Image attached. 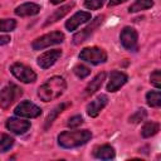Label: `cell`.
Wrapping results in <instances>:
<instances>
[{
	"instance_id": "cell-1",
	"label": "cell",
	"mask_w": 161,
	"mask_h": 161,
	"mask_svg": "<svg viewBox=\"0 0 161 161\" xmlns=\"http://www.w3.org/2000/svg\"><path fill=\"white\" fill-rule=\"evenodd\" d=\"M65 88H67V83L64 78L59 75H54L38 88V97L43 102H50L60 97L64 93Z\"/></svg>"
},
{
	"instance_id": "cell-25",
	"label": "cell",
	"mask_w": 161,
	"mask_h": 161,
	"mask_svg": "<svg viewBox=\"0 0 161 161\" xmlns=\"http://www.w3.org/2000/svg\"><path fill=\"white\" fill-rule=\"evenodd\" d=\"M73 72H74V74H75L78 78L83 79V78H86L87 75H89L91 69H89L88 67L83 65V64H77V65L73 68Z\"/></svg>"
},
{
	"instance_id": "cell-8",
	"label": "cell",
	"mask_w": 161,
	"mask_h": 161,
	"mask_svg": "<svg viewBox=\"0 0 161 161\" xmlns=\"http://www.w3.org/2000/svg\"><path fill=\"white\" fill-rule=\"evenodd\" d=\"M119 40L123 48H126L128 52H136L137 50V40L138 35L137 31L131 26H125L119 34Z\"/></svg>"
},
{
	"instance_id": "cell-16",
	"label": "cell",
	"mask_w": 161,
	"mask_h": 161,
	"mask_svg": "<svg viewBox=\"0 0 161 161\" xmlns=\"http://www.w3.org/2000/svg\"><path fill=\"white\" fill-rule=\"evenodd\" d=\"M73 6H74V3L72 1V3H69V4H67V5L60 6V8H59V9H57V10H54V13H53V14H50V15L47 18V20H45L44 25L47 26V25H49V24H52V23H55V21L60 20L64 15H67V14L70 11V9H72Z\"/></svg>"
},
{
	"instance_id": "cell-27",
	"label": "cell",
	"mask_w": 161,
	"mask_h": 161,
	"mask_svg": "<svg viewBox=\"0 0 161 161\" xmlns=\"http://www.w3.org/2000/svg\"><path fill=\"white\" fill-rule=\"evenodd\" d=\"M146 118V111L145 109H138L135 114H132L131 117H130V122H132V123H138L140 121H142V119H145Z\"/></svg>"
},
{
	"instance_id": "cell-4",
	"label": "cell",
	"mask_w": 161,
	"mask_h": 161,
	"mask_svg": "<svg viewBox=\"0 0 161 161\" xmlns=\"http://www.w3.org/2000/svg\"><path fill=\"white\" fill-rule=\"evenodd\" d=\"M64 40V34L60 33V31H52V33H48L45 35H42L40 38L35 39L31 44L33 49L34 50H42L44 48H48L50 45H55V44H59Z\"/></svg>"
},
{
	"instance_id": "cell-17",
	"label": "cell",
	"mask_w": 161,
	"mask_h": 161,
	"mask_svg": "<svg viewBox=\"0 0 161 161\" xmlns=\"http://www.w3.org/2000/svg\"><path fill=\"white\" fill-rule=\"evenodd\" d=\"M104 79H106V73H104V72L98 73V74H97V75L88 83V86L86 87V89H84V94H86V96H91V94L96 93V92L101 88V86H102V83H103Z\"/></svg>"
},
{
	"instance_id": "cell-18",
	"label": "cell",
	"mask_w": 161,
	"mask_h": 161,
	"mask_svg": "<svg viewBox=\"0 0 161 161\" xmlns=\"http://www.w3.org/2000/svg\"><path fill=\"white\" fill-rule=\"evenodd\" d=\"M94 156L101 160H111L114 157V150L109 145H102L94 150Z\"/></svg>"
},
{
	"instance_id": "cell-2",
	"label": "cell",
	"mask_w": 161,
	"mask_h": 161,
	"mask_svg": "<svg viewBox=\"0 0 161 161\" xmlns=\"http://www.w3.org/2000/svg\"><path fill=\"white\" fill-rule=\"evenodd\" d=\"M91 138H92V133L88 130L64 131L58 136V143L64 148H74L87 143Z\"/></svg>"
},
{
	"instance_id": "cell-14",
	"label": "cell",
	"mask_w": 161,
	"mask_h": 161,
	"mask_svg": "<svg viewBox=\"0 0 161 161\" xmlns=\"http://www.w3.org/2000/svg\"><path fill=\"white\" fill-rule=\"evenodd\" d=\"M89 19H91V14H89V13H87V11H78V13H75L69 20H67L65 28H67V30L73 31V30H75L80 24L88 21Z\"/></svg>"
},
{
	"instance_id": "cell-30",
	"label": "cell",
	"mask_w": 161,
	"mask_h": 161,
	"mask_svg": "<svg viewBox=\"0 0 161 161\" xmlns=\"http://www.w3.org/2000/svg\"><path fill=\"white\" fill-rule=\"evenodd\" d=\"M10 36H8V35H0V45H5V44H8V43H10Z\"/></svg>"
},
{
	"instance_id": "cell-28",
	"label": "cell",
	"mask_w": 161,
	"mask_h": 161,
	"mask_svg": "<svg viewBox=\"0 0 161 161\" xmlns=\"http://www.w3.org/2000/svg\"><path fill=\"white\" fill-rule=\"evenodd\" d=\"M150 80H151V83H152L156 88H160V87H161V73H160L158 69H156L153 73H151Z\"/></svg>"
},
{
	"instance_id": "cell-23",
	"label": "cell",
	"mask_w": 161,
	"mask_h": 161,
	"mask_svg": "<svg viewBox=\"0 0 161 161\" xmlns=\"http://www.w3.org/2000/svg\"><path fill=\"white\" fill-rule=\"evenodd\" d=\"M13 145H14V140L9 135L6 133L0 135V152H6L13 147Z\"/></svg>"
},
{
	"instance_id": "cell-24",
	"label": "cell",
	"mask_w": 161,
	"mask_h": 161,
	"mask_svg": "<svg viewBox=\"0 0 161 161\" xmlns=\"http://www.w3.org/2000/svg\"><path fill=\"white\" fill-rule=\"evenodd\" d=\"M16 26L14 19H0V31H11Z\"/></svg>"
},
{
	"instance_id": "cell-5",
	"label": "cell",
	"mask_w": 161,
	"mask_h": 161,
	"mask_svg": "<svg viewBox=\"0 0 161 161\" xmlns=\"http://www.w3.org/2000/svg\"><path fill=\"white\" fill-rule=\"evenodd\" d=\"M79 59L88 62L91 64H99L104 63L107 60V53L97 47H91V48H84L79 53Z\"/></svg>"
},
{
	"instance_id": "cell-11",
	"label": "cell",
	"mask_w": 161,
	"mask_h": 161,
	"mask_svg": "<svg viewBox=\"0 0 161 161\" xmlns=\"http://www.w3.org/2000/svg\"><path fill=\"white\" fill-rule=\"evenodd\" d=\"M107 102H108L107 96H104V94L97 96L93 101H91V103H88V106H87V114L89 117H97L99 114V112L106 107Z\"/></svg>"
},
{
	"instance_id": "cell-20",
	"label": "cell",
	"mask_w": 161,
	"mask_h": 161,
	"mask_svg": "<svg viewBox=\"0 0 161 161\" xmlns=\"http://www.w3.org/2000/svg\"><path fill=\"white\" fill-rule=\"evenodd\" d=\"M153 6V1L152 0H136L130 8H128V11L130 13H137V11H141V10H146V9H150Z\"/></svg>"
},
{
	"instance_id": "cell-6",
	"label": "cell",
	"mask_w": 161,
	"mask_h": 161,
	"mask_svg": "<svg viewBox=\"0 0 161 161\" xmlns=\"http://www.w3.org/2000/svg\"><path fill=\"white\" fill-rule=\"evenodd\" d=\"M103 20H104V15H98V16H96L92 21H91V24L89 25H87L84 29H82L80 31H78L77 34H74V36H73V44L74 45H78V44H82L83 42H86L98 28H99V25L103 23Z\"/></svg>"
},
{
	"instance_id": "cell-21",
	"label": "cell",
	"mask_w": 161,
	"mask_h": 161,
	"mask_svg": "<svg viewBox=\"0 0 161 161\" xmlns=\"http://www.w3.org/2000/svg\"><path fill=\"white\" fill-rule=\"evenodd\" d=\"M158 130H160L158 123H156V122H147V123L143 125V127L141 130V135L147 138V137H151V136L156 135L158 132Z\"/></svg>"
},
{
	"instance_id": "cell-22",
	"label": "cell",
	"mask_w": 161,
	"mask_h": 161,
	"mask_svg": "<svg viewBox=\"0 0 161 161\" xmlns=\"http://www.w3.org/2000/svg\"><path fill=\"white\" fill-rule=\"evenodd\" d=\"M147 104L151 107H160L161 106V96L160 91H151L146 94Z\"/></svg>"
},
{
	"instance_id": "cell-10",
	"label": "cell",
	"mask_w": 161,
	"mask_h": 161,
	"mask_svg": "<svg viewBox=\"0 0 161 161\" xmlns=\"http://www.w3.org/2000/svg\"><path fill=\"white\" fill-rule=\"evenodd\" d=\"M62 55V50L60 49H53V50H48L43 54H40L38 57V65L42 69H48L50 68Z\"/></svg>"
},
{
	"instance_id": "cell-32",
	"label": "cell",
	"mask_w": 161,
	"mask_h": 161,
	"mask_svg": "<svg viewBox=\"0 0 161 161\" xmlns=\"http://www.w3.org/2000/svg\"><path fill=\"white\" fill-rule=\"evenodd\" d=\"M50 1V4H54V5H57V4H60L62 1H64V0H49Z\"/></svg>"
},
{
	"instance_id": "cell-26",
	"label": "cell",
	"mask_w": 161,
	"mask_h": 161,
	"mask_svg": "<svg viewBox=\"0 0 161 161\" xmlns=\"http://www.w3.org/2000/svg\"><path fill=\"white\" fill-rule=\"evenodd\" d=\"M104 0H84V6L91 10H97L103 5Z\"/></svg>"
},
{
	"instance_id": "cell-7",
	"label": "cell",
	"mask_w": 161,
	"mask_h": 161,
	"mask_svg": "<svg viewBox=\"0 0 161 161\" xmlns=\"http://www.w3.org/2000/svg\"><path fill=\"white\" fill-rule=\"evenodd\" d=\"M10 70L13 73V75L19 79L20 82H24V83H33L35 82L36 79V74L34 73V70L23 64V63H14L11 67H10Z\"/></svg>"
},
{
	"instance_id": "cell-15",
	"label": "cell",
	"mask_w": 161,
	"mask_h": 161,
	"mask_svg": "<svg viewBox=\"0 0 161 161\" xmlns=\"http://www.w3.org/2000/svg\"><path fill=\"white\" fill-rule=\"evenodd\" d=\"M40 11V6L38 4H34V3H25V4H21L20 6H18L14 13L18 15V16H31V15H35Z\"/></svg>"
},
{
	"instance_id": "cell-19",
	"label": "cell",
	"mask_w": 161,
	"mask_h": 161,
	"mask_svg": "<svg viewBox=\"0 0 161 161\" xmlns=\"http://www.w3.org/2000/svg\"><path fill=\"white\" fill-rule=\"evenodd\" d=\"M68 106H69V103H60V104H58L53 111H50V113H49L48 117L45 118V126H44V127L48 128V127L54 122V119H55V118H57V117H58V116H59V114H60Z\"/></svg>"
},
{
	"instance_id": "cell-9",
	"label": "cell",
	"mask_w": 161,
	"mask_h": 161,
	"mask_svg": "<svg viewBox=\"0 0 161 161\" xmlns=\"http://www.w3.org/2000/svg\"><path fill=\"white\" fill-rule=\"evenodd\" d=\"M14 113L16 116H20V117L34 118V117H38V116L42 114V109L36 104H34V103H31L29 101H24V102H20L15 107Z\"/></svg>"
},
{
	"instance_id": "cell-31",
	"label": "cell",
	"mask_w": 161,
	"mask_h": 161,
	"mask_svg": "<svg viewBox=\"0 0 161 161\" xmlns=\"http://www.w3.org/2000/svg\"><path fill=\"white\" fill-rule=\"evenodd\" d=\"M126 0H109L108 1V6L111 8V6H114V5H118V4H121V3H125Z\"/></svg>"
},
{
	"instance_id": "cell-12",
	"label": "cell",
	"mask_w": 161,
	"mask_h": 161,
	"mask_svg": "<svg viewBox=\"0 0 161 161\" xmlns=\"http://www.w3.org/2000/svg\"><path fill=\"white\" fill-rule=\"evenodd\" d=\"M128 77L127 74L122 73V72H111L109 74V80H108V84H107V91L108 92H116L118 91L123 84H126Z\"/></svg>"
},
{
	"instance_id": "cell-29",
	"label": "cell",
	"mask_w": 161,
	"mask_h": 161,
	"mask_svg": "<svg viewBox=\"0 0 161 161\" xmlns=\"http://www.w3.org/2000/svg\"><path fill=\"white\" fill-rule=\"evenodd\" d=\"M82 123H83V118H82L80 116H73V117H70V118L68 119V122H67L68 127H70V128H75V127L80 126Z\"/></svg>"
},
{
	"instance_id": "cell-3",
	"label": "cell",
	"mask_w": 161,
	"mask_h": 161,
	"mask_svg": "<svg viewBox=\"0 0 161 161\" xmlns=\"http://www.w3.org/2000/svg\"><path fill=\"white\" fill-rule=\"evenodd\" d=\"M21 94L23 92L16 84L14 83L8 84L0 91V107L3 109H8Z\"/></svg>"
},
{
	"instance_id": "cell-13",
	"label": "cell",
	"mask_w": 161,
	"mask_h": 161,
	"mask_svg": "<svg viewBox=\"0 0 161 161\" xmlns=\"http://www.w3.org/2000/svg\"><path fill=\"white\" fill-rule=\"evenodd\" d=\"M6 128L9 131L16 133V135H23L30 128V122L25 121V119H21V118L11 117L6 121Z\"/></svg>"
}]
</instances>
